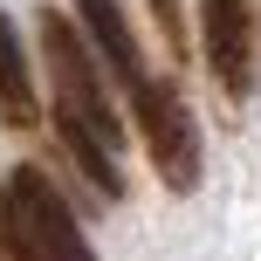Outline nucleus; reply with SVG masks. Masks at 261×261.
Returning <instances> with one entry per match:
<instances>
[{"instance_id":"nucleus-2","label":"nucleus","mask_w":261,"mask_h":261,"mask_svg":"<svg viewBox=\"0 0 261 261\" xmlns=\"http://www.w3.org/2000/svg\"><path fill=\"white\" fill-rule=\"evenodd\" d=\"M0 254L7 261H96L69 199L41 165H14L0 186Z\"/></svg>"},{"instance_id":"nucleus-4","label":"nucleus","mask_w":261,"mask_h":261,"mask_svg":"<svg viewBox=\"0 0 261 261\" xmlns=\"http://www.w3.org/2000/svg\"><path fill=\"white\" fill-rule=\"evenodd\" d=\"M199 35H206V69L227 96L254 90V0H199Z\"/></svg>"},{"instance_id":"nucleus-1","label":"nucleus","mask_w":261,"mask_h":261,"mask_svg":"<svg viewBox=\"0 0 261 261\" xmlns=\"http://www.w3.org/2000/svg\"><path fill=\"white\" fill-rule=\"evenodd\" d=\"M35 28H41V62H48V90H55V130H62L69 158L83 165V179L103 199H124V165H117L124 124H117V103H110V90H103L96 48L83 41V28L69 21V14H55V7H41Z\"/></svg>"},{"instance_id":"nucleus-5","label":"nucleus","mask_w":261,"mask_h":261,"mask_svg":"<svg viewBox=\"0 0 261 261\" xmlns=\"http://www.w3.org/2000/svg\"><path fill=\"white\" fill-rule=\"evenodd\" d=\"M69 21L83 28V41L96 48V62H103L124 90L144 83V48H138V35H130V21H124L117 0H69Z\"/></svg>"},{"instance_id":"nucleus-6","label":"nucleus","mask_w":261,"mask_h":261,"mask_svg":"<svg viewBox=\"0 0 261 261\" xmlns=\"http://www.w3.org/2000/svg\"><path fill=\"white\" fill-rule=\"evenodd\" d=\"M0 124L7 130H35L41 124V96H35V69H28L21 28L0 14Z\"/></svg>"},{"instance_id":"nucleus-3","label":"nucleus","mask_w":261,"mask_h":261,"mask_svg":"<svg viewBox=\"0 0 261 261\" xmlns=\"http://www.w3.org/2000/svg\"><path fill=\"white\" fill-rule=\"evenodd\" d=\"M130 117H138V138H144V158L151 172L165 179V193H193L206 179V144H199V117L186 103L179 83L165 76H144L130 90Z\"/></svg>"}]
</instances>
